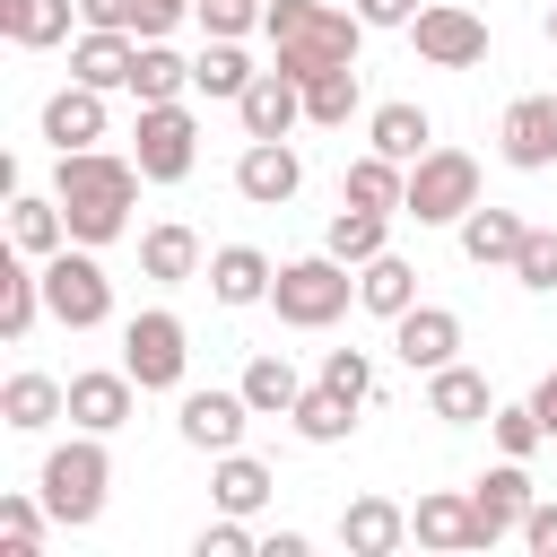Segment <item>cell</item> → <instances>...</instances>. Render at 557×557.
Here are the masks:
<instances>
[{
  "label": "cell",
  "mask_w": 557,
  "mask_h": 557,
  "mask_svg": "<svg viewBox=\"0 0 557 557\" xmlns=\"http://www.w3.org/2000/svg\"><path fill=\"white\" fill-rule=\"evenodd\" d=\"M357 305H366V313H383V322H400V313L418 305V270H409L400 252H374V261L357 270Z\"/></svg>",
  "instance_id": "obj_33"
},
{
  "label": "cell",
  "mask_w": 557,
  "mask_h": 557,
  "mask_svg": "<svg viewBox=\"0 0 557 557\" xmlns=\"http://www.w3.org/2000/svg\"><path fill=\"white\" fill-rule=\"evenodd\" d=\"M487 409H496V392H487V374H479V366H461V357H453V366H435V374H426V418H444V426H479Z\"/></svg>",
  "instance_id": "obj_21"
},
{
  "label": "cell",
  "mask_w": 557,
  "mask_h": 557,
  "mask_svg": "<svg viewBox=\"0 0 557 557\" xmlns=\"http://www.w3.org/2000/svg\"><path fill=\"white\" fill-rule=\"evenodd\" d=\"M522 548H531V557H557V505L531 496V513H522Z\"/></svg>",
  "instance_id": "obj_45"
},
{
  "label": "cell",
  "mask_w": 557,
  "mask_h": 557,
  "mask_svg": "<svg viewBox=\"0 0 557 557\" xmlns=\"http://www.w3.org/2000/svg\"><path fill=\"white\" fill-rule=\"evenodd\" d=\"M200 278H209V296H218V305H235V313H244V305H270V278H278V261H270L261 244H218Z\"/></svg>",
  "instance_id": "obj_16"
},
{
  "label": "cell",
  "mask_w": 557,
  "mask_h": 557,
  "mask_svg": "<svg viewBox=\"0 0 557 557\" xmlns=\"http://www.w3.org/2000/svg\"><path fill=\"white\" fill-rule=\"evenodd\" d=\"M270 305H278V322H287V331H322V322H339V313L357 305V270H348L339 252L278 261V278H270Z\"/></svg>",
  "instance_id": "obj_4"
},
{
  "label": "cell",
  "mask_w": 557,
  "mask_h": 557,
  "mask_svg": "<svg viewBox=\"0 0 557 557\" xmlns=\"http://www.w3.org/2000/svg\"><path fill=\"white\" fill-rule=\"evenodd\" d=\"M348 9H357L366 26H409V17H418V0H348Z\"/></svg>",
  "instance_id": "obj_47"
},
{
  "label": "cell",
  "mask_w": 557,
  "mask_h": 557,
  "mask_svg": "<svg viewBox=\"0 0 557 557\" xmlns=\"http://www.w3.org/2000/svg\"><path fill=\"white\" fill-rule=\"evenodd\" d=\"M52 418H70V383H52V374H9L0 383V426L9 435H44Z\"/></svg>",
  "instance_id": "obj_22"
},
{
  "label": "cell",
  "mask_w": 557,
  "mask_h": 557,
  "mask_svg": "<svg viewBox=\"0 0 557 557\" xmlns=\"http://www.w3.org/2000/svg\"><path fill=\"white\" fill-rule=\"evenodd\" d=\"M287 426H296L305 444H339V435L357 426V400H339L331 383H305V400L287 409Z\"/></svg>",
  "instance_id": "obj_38"
},
{
  "label": "cell",
  "mask_w": 557,
  "mask_h": 557,
  "mask_svg": "<svg viewBox=\"0 0 557 557\" xmlns=\"http://www.w3.org/2000/svg\"><path fill=\"white\" fill-rule=\"evenodd\" d=\"M339 540H348V557H392V548L409 540V513H400L392 496H357V505L339 513Z\"/></svg>",
  "instance_id": "obj_28"
},
{
  "label": "cell",
  "mask_w": 557,
  "mask_h": 557,
  "mask_svg": "<svg viewBox=\"0 0 557 557\" xmlns=\"http://www.w3.org/2000/svg\"><path fill=\"white\" fill-rule=\"evenodd\" d=\"M540 26H548V44H557V0H548V17H540Z\"/></svg>",
  "instance_id": "obj_50"
},
{
  "label": "cell",
  "mask_w": 557,
  "mask_h": 557,
  "mask_svg": "<svg viewBox=\"0 0 557 557\" xmlns=\"http://www.w3.org/2000/svg\"><path fill=\"white\" fill-rule=\"evenodd\" d=\"M78 26H122V35H139V0H78Z\"/></svg>",
  "instance_id": "obj_46"
},
{
  "label": "cell",
  "mask_w": 557,
  "mask_h": 557,
  "mask_svg": "<svg viewBox=\"0 0 557 557\" xmlns=\"http://www.w3.org/2000/svg\"><path fill=\"white\" fill-rule=\"evenodd\" d=\"M70 17H78V0H0V35H9L17 52L70 44Z\"/></svg>",
  "instance_id": "obj_31"
},
{
  "label": "cell",
  "mask_w": 557,
  "mask_h": 557,
  "mask_svg": "<svg viewBox=\"0 0 557 557\" xmlns=\"http://www.w3.org/2000/svg\"><path fill=\"white\" fill-rule=\"evenodd\" d=\"M409 44H418L426 70H479V61H487V17H479L470 0H426V9L409 17Z\"/></svg>",
  "instance_id": "obj_8"
},
{
  "label": "cell",
  "mask_w": 557,
  "mask_h": 557,
  "mask_svg": "<svg viewBox=\"0 0 557 557\" xmlns=\"http://www.w3.org/2000/svg\"><path fill=\"white\" fill-rule=\"evenodd\" d=\"M131 409H139L131 366H87V374H70V426L113 435V426H131Z\"/></svg>",
  "instance_id": "obj_14"
},
{
  "label": "cell",
  "mask_w": 557,
  "mask_h": 557,
  "mask_svg": "<svg viewBox=\"0 0 557 557\" xmlns=\"http://www.w3.org/2000/svg\"><path fill=\"white\" fill-rule=\"evenodd\" d=\"M235 113H244V139H287V131L305 122V87H296L287 70H261V78L235 96Z\"/></svg>",
  "instance_id": "obj_17"
},
{
  "label": "cell",
  "mask_w": 557,
  "mask_h": 557,
  "mask_svg": "<svg viewBox=\"0 0 557 557\" xmlns=\"http://www.w3.org/2000/svg\"><path fill=\"white\" fill-rule=\"evenodd\" d=\"M366 148L418 165V157L435 148V113H426V104H374V113H366Z\"/></svg>",
  "instance_id": "obj_25"
},
{
  "label": "cell",
  "mask_w": 557,
  "mask_h": 557,
  "mask_svg": "<svg viewBox=\"0 0 557 557\" xmlns=\"http://www.w3.org/2000/svg\"><path fill=\"white\" fill-rule=\"evenodd\" d=\"M270 487H278V479H270V461H252L244 444H235V453H218V470H209V496H218V513H244V522L270 505Z\"/></svg>",
  "instance_id": "obj_27"
},
{
  "label": "cell",
  "mask_w": 557,
  "mask_h": 557,
  "mask_svg": "<svg viewBox=\"0 0 557 557\" xmlns=\"http://www.w3.org/2000/svg\"><path fill=\"white\" fill-rule=\"evenodd\" d=\"M9 244H17V252H35V261H52V252L70 244V218H61V200H35V191H17V200H9Z\"/></svg>",
  "instance_id": "obj_35"
},
{
  "label": "cell",
  "mask_w": 557,
  "mask_h": 557,
  "mask_svg": "<svg viewBox=\"0 0 557 557\" xmlns=\"http://www.w3.org/2000/svg\"><path fill=\"white\" fill-rule=\"evenodd\" d=\"M322 252H339L348 270H366L374 252H392V209H366V200H339V218L322 226Z\"/></svg>",
  "instance_id": "obj_24"
},
{
  "label": "cell",
  "mask_w": 557,
  "mask_h": 557,
  "mask_svg": "<svg viewBox=\"0 0 557 557\" xmlns=\"http://www.w3.org/2000/svg\"><path fill=\"white\" fill-rule=\"evenodd\" d=\"M261 35H270V70H287V78L305 87V78H322V70L357 61L366 17H357V9H339V0H270Z\"/></svg>",
  "instance_id": "obj_2"
},
{
  "label": "cell",
  "mask_w": 557,
  "mask_h": 557,
  "mask_svg": "<svg viewBox=\"0 0 557 557\" xmlns=\"http://www.w3.org/2000/svg\"><path fill=\"white\" fill-rule=\"evenodd\" d=\"M366 104V87H357V61H339V70H322V78H305V122L313 131H348V113Z\"/></svg>",
  "instance_id": "obj_37"
},
{
  "label": "cell",
  "mask_w": 557,
  "mask_h": 557,
  "mask_svg": "<svg viewBox=\"0 0 557 557\" xmlns=\"http://www.w3.org/2000/svg\"><path fill=\"white\" fill-rule=\"evenodd\" d=\"M131 70H139V35H122V26H87L78 44H70V78H87V87H131Z\"/></svg>",
  "instance_id": "obj_19"
},
{
  "label": "cell",
  "mask_w": 557,
  "mask_h": 557,
  "mask_svg": "<svg viewBox=\"0 0 557 557\" xmlns=\"http://www.w3.org/2000/svg\"><path fill=\"white\" fill-rule=\"evenodd\" d=\"M44 139H52V157H70V148H96V139H104V87L70 78L61 96H44Z\"/></svg>",
  "instance_id": "obj_18"
},
{
  "label": "cell",
  "mask_w": 557,
  "mask_h": 557,
  "mask_svg": "<svg viewBox=\"0 0 557 557\" xmlns=\"http://www.w3.org/2000/svg\"><path fill=\"white\" fill-rule=\"evenodd\" d=\"M513 278H522L531 296H557V226H531V235H522V252H513Z\"/></svg>",
  "instance_id": "obj_41"
},
{
  "label": "cell",
  "mask_w": 557,
  "mask_h": 557,
  "mask_svg": "<svg viewBox=\"0 0 557 557\" xmlns=\"http://www.w3.org/2000/svg\"><path fill=\"white\" fill-rule=\"evenodd\" d=\"M252 548H261V540L244 531V513H218V522L191 540V557H252Z\"/></svg>",
  "instance_id": "obj_43"
},
{
  "label": "cell",
  "mask_w": 557,
  "mask_h": 557,
  "mask_svg": "<svg viewBox=\"0 0 557 557\" xmlns=\"http://www.w3.org/2000/svg\"><path fill=\"white\" fill-rule=\"evenodd\" d=\"M470 209H479V157H470V148H426V157L409 165L400 218H418V226H461Z\"/></svg>",
  "instance_id": "obj_5"
},
{
  "label": "cell",
  "mask_w": 557,
  "mask_h": 557,
  "mask_svg": "<svg viewBox=\"0 0 557 557\" xmlns=\"http://www.w3.org/2000/svg\"><path fill=\"white\" fill-rule=\"evenodd\" d=\"M131 157H139L148 183H183V174L200 165V122H191V104H183V96H174V104H139Z\"/></svg>",
  "instance_id": "obj_9"
},
{
  "label": "cell",
  "mask_w": 557,
  "mask_h": 557,
  "mask_svg": "<svg viewBox=\"0 0 557 557\" xmlns=\"http://www.w3.org/2000/svg\"><path fill=\"white\" fill-rule=\"evenodd\" d=\"M35 487H44V505H52L61 531H87V522L104 513V487H113V453H104V435L78 426L70 444H52L44 470H35Z\"/></svg>",
  "instance_id": "obj_3"
},
{
  "label": "cell",
  "mask_w": 557,
  "mask_h": 557,
  "mask_svg": "<svg viewBox=\"0 0 557 557\" xmlns=\"http://www.w3.org/2000/svg\"><path fill=\"white\" fill-rule=\"evenodd\" d=\"M191 87V61L183 52H165V35H139V70H131V96L139 104H174Z\"/></svg>",
  "instance_id": "obj_36"
},
{
  "label": "cell",
  "mask_w": 557,
  "mask_h": 557,
  "mask_svg": "<svg viewBox=\"0 0 557 557\" xmlns=\"http://www.w3.org/2000/svg\"><path fill=\"white\" fill-rule=\"evenodd\" d=\"M270 17V0H200V26L209 35H252Z\"/></svg>",
  "instance_id": "obj_44"
},
{
  "label": "cell",
  "mask_w": 557,
  "mask_h": 557,
  "mask_svg": "<svg viewBox=\"0 0 557 557\" xmlns=\"http://www.w3.org/2000/svg\"><path fill=\"white\" fill-rule=\"evenodd\" d=\"M392 348H400L409 374H435V366L461 357V313H453V305H409V313L392 322Z\"/></svg>",
  "instance_id": "obj_15"
},
{
  "label": "cell",
  "mask_w": 557,
  "mask_h": 557,
  "mask_svg": "<svg viewBox=\"0 0 557 557\" xmlns=\"http://www.w3.org/2000/svg\"><path fill=\"white\" fill-rule=\"evenodd\" d=\"M522 235H531V226H522L513 209H496V200H479V209L461 218V252H470L479 270H513V252H522Z\"/></svg>",
  "instance_id": "obj_26"
},
{
  "label": "cell",
  "mask_w": 557,
  "mask_h": 557,
  "mask_svg": "<svg viewBox=\"0 0 557 557\" xmlns=\"http://www.w3.org/2000/svg\"><path fill=\"white\" fill-rule=\"evenodd\" d=\"M235 191H244L252 209H287V200L305 191V157H296L287 139H244V157H235Z\"/></svg>",
  "instance_id": "obj_13"
},
{
  "label": "cell",
  "mask_w": 557,
  "mask_h": 557,
  "mask_svg": "<svg viewBox=\"0 0 557 557\" xmlns=\"http://www.w3.org/2000/svg\"><path fill=\"white\" fill-rule=\"evenodd\" d=\"M409 540L418 548H479V522H470V487H435L409 505Z\"/></svg>",
  "instance_id": "obj_23"
},
{
  "label": "cell",
  "mask_w": 557,
  "mask_h": 557,
  "mask_svg": "<svg viewBox=\"0 0 557 557\" xmlns=\"http://www.w3.org/2000/svg\"><path fill=\"white\" fill-rule=\"evenodd\" d=\"M531 496H540V487H531V470H522L513 453H505L496 470H479V479H470V522H479V548H496L505 531H522Z\"/></svg>",
  "instance_id": "obj_11"
},
{
  "label": "cell",
  "mask_w": 557,
  "mask_h": 557,
  "mask_svg": "<svg viewBox=\"0 0 557 557\" xmlns=\"http://www.w3.org/2000/svg\"><path fill=\"white\" fill-rule=\"evenodd\" d=\"M496 157L513 174H548L557 165V96H513L496 122Z\"/></svg>",
  "instance_id": "obj_12"
},
{
  "label": "cell",
  "mask_w": 557,
  "mask_h": 557,
  "mask_svg": "<svg viewBox=\"0 0 557 557\" xmlns=\"http://www.w3.org/2000/svg\"><path fill=\"white\" fill-rule=\"evenodd\" d=\"M244 400H252V418H287V409L305 400V374H296L278 348H252V357H244Z\"/></svg>",
  "instance_id": "obj_30"
},
{
  "label": "cell",
  "mask_w": 557,
  "mask_h": 557,
  "mask_svg": "<svg viewBox=\"0 0 557 557\" xmlns=\"http://www.w3.org/2000/svg\"><path fill=\"white\" fill-rule=\"evenodd\" d=\"M244 426H252L244 383H235V392H183V400H174V435H183L191 453H209V461H218V453H235V444H244Z\"/></svg>",
  "instance_id": "obj_10"
},
{
  "label": "cell",
  "mask_w": 557,
  "mask_h": 557,
  "mask_svg": "<svg viewBox=\"0 0 557 557\" xmlns=\"http://www.w3.org/2000/svg\"><path fill=\"white\" fill-rule=\"evenodd\" d=\"M139 157H113V148H70L52 165V200L70 218V244H113L131 235V200H139Z\"/></svg>",
  "instance_id": "obj_1"
},
{
  "label": "cell",
  "mask_w": 557,
  "mask_h": 557,
  "mask_svg": "<svg viewBox=\"0 0 557 557\" xmlns=\"http://www.w3.org/2000/svg\"><path fill=\"white\" fill-rule=\"evenodd\" d=\"M252 78H261V70L244 61V44H235V35H209V44H200V61H191V96H226V104H235Z\"/></svg>",
  "instance_id": "obj_34"
},
{
  "label": "cell",
  "mask_w": 557,
  "mask_h": 557,
  "mask_svg": "<svg viewBox=\"0 0 557 557\" xmlns=\"http://www.w3.org/2000/svg\"><path fill=\"white\" fill-rule=\"evenodd\" d=\"M139 270H148L157 287H183V278L209 270V252H200V235H191L183 218H157V226L139 235Z\"/></svg>",
  "instance_id": "obj_20"
},
{
  "label": "cell",
  "mask_w": 557,
  "mask_h": 557,
  "mask_svg": "<svg viewBox=\"0 0 557 557\" xmlns=\"http://www.w3.org/2000/svg\"><path fill=\"white\" fill-rule=\"evenodd\" d=\"M531 409H540V426H548V444H557V366L531 383Z\"/></svg>",
  "instance_id": "obj_49"
},
{
  "label": "cell",
  "mask_w": 557,
  "mask_h": 557,
  "mask_svg": "<svg viewBox=\"0 0 557 557\" xmlns=\"http://www.w3.org/2000/svg\"><path fill=\"white\" fill-rule=\"evenodd\" d=\"M339 200H366V209H392V218H400V200H409V165L383 157V148H366V157H348Z\"/></svg>",
  "instance_id": "obj_32"
},
{
  "label": "cell",
  "mask_w": 557,
  "mask_h": 557,
  "mask_svg": "<svg viewBox=\"0 0 557 557\" xmlns=\"http://www.w3.org/2000/svg\"><path fill=\"white\" fill-rule=\"evenodd\" d=\"M35 313H44V261L17 252V261H0V339L17 348L35 331Z\"/></svg>",
  "instance_id": "obj_29"
},
{
  "label": "cell",
  "mask_w": 557,
  "mask_h": 557,
  "mask_svg": "<svg viewBox=\"0 0 557 557\" xmlns=\"http://www.w3.org/2000/svg\"><path fill=\"white\" fill-rule=\"evenodd\" d=\"M313 383H331L339 400H357V409H366V400H374V357H366V348H331Z\"/></svg>",
  "instance_id": "obj_40"
},
{
  "label": "cell",
  "mask_w": 557,
  "mask_h": 557,
  "mask_svg": "<svg viewBox=\"0 0 557 557\" xmlns=\"http://www.w3.org/2000/svg\"><path fill=\"white\" fill-rule=\"evenodd\" d=\"M44 522H52V505H44V496H0V540H9V548H26V557H35Z\"/></svg>",
  "instance_id": "obj_42"
},
{
  "label": "cell",
  "mask_w": 557,
  "mask_h": 557,
  "mask_svg": "<svg viewBox=\"0 0 557 557\" xmlns=\"http://www.w3.org/2000/svg\"><path fill=\"white\" fill-rule=\"evenodd\" d=\"M44 313H52L61 331H96V322H113V278H104L96 244H61V252L44 261Z\"/></svg>",
  "instance_id": "obj_6"
},
{
  "label": "cell",
  "mask_w": 557,
  "mask_h": 557,
  "mask_svg": "<svg viewBox=\"0 0 557 557\" xmlns=\"http://www.w3.org/2000/svg\"><path fill=\"white\" fill-rule=\"evenodd\" d=\"M183 9H200V0H139V35H165Z\"/></svg>",
  "instance_id": "obj_48"
},
{
  "label": "cell",
  "mask_w": 557,
  "mask_h": 557,
  "mask_svg": "<svg viewBox=\"0 0 557 557\" xmlns=\"http://www.w3.org/2000/svg\"><path fill=\"white\" fill-rule=\"evenodd\" d=\"M487 435H496V453H513V461H531V453L548 444V426H540L531 400H496V409H487Z\"/></svg>",
  "instance_id": "obj_39"
},
{
  "label": "cell",
  "mask_w": 557,
  "mask_h": 557,
  "mask_svg": "<svg viewBox=\"0 0 557 557\" xmlns=\"http://www.w3.org/2000/svg\"><path fill=\"white\" fill-rule=\"evenodd\" d=\"M122 366H131L139 392H183V366H191V331H183V313H165V305L131 313V322H122Z\"/></svg>",
  "instance_id": "obj_7"
}]
</instances>
